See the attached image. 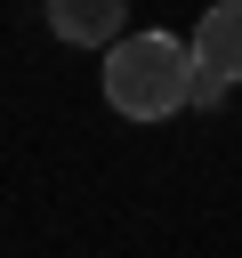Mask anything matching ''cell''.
Listing matches in <instances>:
<instances>
[{
	"instance_id": "4",
	"label": "cell",
	"mask_w": 242,
	"mask_h": 258,
	"mask_svg": "<svg viewBox=\"0 0 242 258\" xmlns=\"http://www.w3.org/2000/svg\"><path fill=\"white\" fill-rule=\"evenodd\" d=\"M226 97H234V81H226V73H210V64H194V73H186V105H194V113H218Z\"/></svg>"
},
{
	"instance_id": "2",
	"label": "cell",
	"mask_w": 242,
	"mask_h": 258,
	"mask_svg": "<svg viewBox=\"0 0 242 258\" xmlns=\"http://www.w3.org/2000/svg\"><path fill=\"white\" fill-rule=\"evenodd\" d=\"M121 16H129V0H48V32L73 48H105L121 32Z\"/></svg>"
},
{
	"instance_id": "1",
	"label": "cell",
	"mask_w": 242,
	"mask_h": 258,
	"mask_svg": "<svg viewBox=\"0 0 242 258\" xmlns=\"http://www.w3.org/2000/svg\"><path fill=\"white\" fill-rule=\"evenodd\" d=\"M186 73H194V40H177V32H113L105 40V105L121 121H169L186 105Z\"/></svg>"
},
{
	"instance_id": "3",
	"label": "cell",
	"mask_w": 242,
	"mask_h": 258,
	"mask_svg": "<svg viewBox=\"0 0 242 258\" xmlns=\"http://www.w3.org/2000/svg\"><path fill=\"white\" fill-rule=\"evenodd\" d=\"M194 64H210V73L242 81V0L202 8V24H194Z\"/></svg>"
}]
</instances>
